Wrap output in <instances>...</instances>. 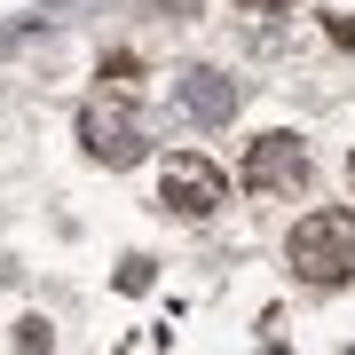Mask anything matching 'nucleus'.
I'll list each match as a JSON object with an SVG mask.
<instances>
[{
	"mask_svg": "<svg viewBox=\"0 0 355 355\" xmlns=\"http://www.w3.org/2000/svg\"><path fill=\"white\" fill-rule=\"evenodd\" d=\"M16 347H24V355H48V347H55L48 316H24V324H16Z\"/></svg>",
	"mask_w": 355,
	"mask_h": 355,
	"instance_id": "423d86ee",
	"label": "nucleus"
},
{
	"mask_svg": "<svg viewBox=\"0 0 355 355\" xmlns=\"http://www.w3.org/2000/svg\"><path fill=\"white\" fill-rule=\"evenodd\" d=\"M182 103H190V119H205V127H229L237 119V87L221 71H182Z\"/></svg>",
	"mask_w": 355,
	"mask_h": 355,
	"instance_id": "39448f33",
	"label": "nucleus"
},
{
	"mask_svg": "<svg viewBox=\"0 0 355 355\" xmlns=\"http://www.w3.org/2000/svg\"><path fill=\"white\" fill-rule=\"evenodd\" d=\"M347 182H355V158H347Z\"/></svg>",
	"mask_w": 355,
	"mask_h": 355,
	"instance_id": "6e6552de",
	"label": "nucleus"
},
{
	"mask_svg": "<svg viewBox=\"0 0 355 355\" xmlns=\"http://www.w3.org/2000/svg\"><path fill=\"white\" fill-rule=\"evenodd\" d=\"M245 190H261V198H292V190H308V142L300 135H261L253 150H245Z\"/></svg>",
	"mask_w": 355,
	"mask_h": 355,
	"instance_id": "7ed1b4c3",
	"label": "nucleus"
},
{
	"mask_svg": "<svg viewBox=\"0 0 355 355\" xmlns=\"http://www.w3.org/2000/svg\"><path fill=\"white\" fill-rule=\"evenodd\" d=\"M284 261H292V277L300 284H347L355 277V214H340V205H324V214H308V221H292V245H284Z\"/></svg>",
	"mask_w": 355,
	"mask_h": 355,
	"instance_id": "f257e3e1",
	"label": "nucleus"
},
{
	"mask_svg": "<svg viewBox=\"0 0 355 355\" xmlns=\"http://www.w3.org/2000/svg\"><path fill=\"white\" fill-rule=\"evenodd\" d=\"M158 190H166V205H174V214L205 221V214H214V205L229 198V182H221V174H214V166H205V158L174 150V158H166V174H158Z\"/></svg>",
	"mask_w": 355,
	"mask_h": 355,
	"instance_id": "20e7f679",
	"label": "nucleus"
},
{
	"mask_svg": "<svg viewBox=\"0 0 355 355\" xmlns=\"http://www.w3.org/2000/svg\"><path fill=\"white\" fill-rule=\"evenodd\" d=\"M237 8H292V0H237Z\"/></svg>",
	"mask_w": 355,
	"mask_h": 355,
	"instance_id": "0eeeda50",
	"label": "nucleus"
},
{
	"mask_svg": "<svg viewBox=\"0 0 355 355\" xmlns=\"http://www.w3.org/2000/svg\"><path fill=\"white\" fill-rule=\"evenodd\" d=\"M79 142H87V158L103 166H135L142 158V111L127 103V87H111V95H87V111H79Z\"/></svg>",
	"mask_w": 355,
	"mask_h": 355,
	"instance_id": "f03ea898",
	"label": "nucleus"
}]
</instances>
